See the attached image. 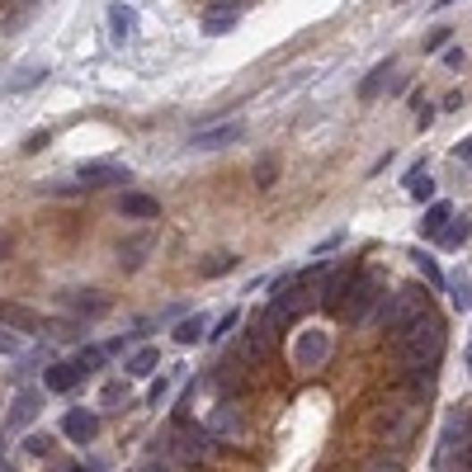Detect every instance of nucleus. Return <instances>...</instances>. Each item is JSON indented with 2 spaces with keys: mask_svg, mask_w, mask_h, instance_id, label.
I'll use <instances>...</instances> for the list:
<instances>
[{
  "mask_svg": "<svg viewBox=\"0 0 472 472\" xmlns=\"http://www.w3.org/2000/svg\"><path fill=\"white\" fill-rule=\"evenodd\" d=\"M407 194L420 198V204H426V198L434 194V180L426 175V165H411V175H407Z\"/></svg>",
  "mask_w": 472,
  "mask_h": 472,
  "instance_id": "nucleus-22",
  "label": "nucleus"
},
{
  "mask_svg": "<svg viewBox=\"0 0 472 472\" xmlns=\"http://www.w3.org/2000/svg\"><path fill=\"white\" fill-rule=\"evenodd\" d=\"M397 350H401V359H407V368L440 364V350H444V322H440L434 312H426L407 335H397Z\"/></svg>",
  "mask_w": 472,
  "mask_h": 472,
  "instance_id": "nucleus-1",
  "label": "nucleus"
},
{
  "mask_svg": "<svg viewBox=\"0 0 472 472\" xmlns=\"http://www.w3.org/2000/svg\"><path fill=\"white\" fill-rule=\"evenodd\" d=\"M156 364H161L156 350H138L123 368H128V378H151V374H156Z\"/></svg>",
  "mask_w": 472,
  "mask_h": 472,
  "instance_id": "nucleus-19",
  "label": "nucleus"
},
{
  "mask_svg": "<svg viewBox=\"0 0 472 472\" xmlns=\"http://www.w3.org/2000/svg\"><path fill=\"white\" fill-rule=\"evenodd\" d=\"M416 269H420V274H426V283H434V289H440V283H444V269L434 265V260L426 256V250H420V256H416Z\"/></svg>",
  "mask_w": 472,
  "mask_h": 472,
  "instance_id": "nucleus-25",
  "label": "nucleus"
},
{
  "mask_svg": "<svg viewBox=\"0 0 472 472\" xmlns=\"http://www.w3.org/2000/svg\"><path fill=\"white\" fill-rule=\"evenodd\" d=\"M227 331H236V312H227V316H223V322H217V331H208V335H213V341H223V335H227Z\"/></svg>",
  "mask_w": 472,
  "mask_h": 472,
  "instance_id": "nucleus-31",
  "label": "nucleus"
},
{
  "mask_svg": "<svg viewBox=\"0 0 472 472\" xmlns=\"http://www.w3.org/2000/svg\"><path fill=\"white\" fill-rule=\"evenodd\" d=\"M204 331H208L204 316H184V322L175 326V345H198V341H204Z\"/></svg>",
  "mask_w": 472,
  "mask_h": 472,
  "instance_id": "nucleus-20",
  "label": "nucleus"
},
{
  "mask_svg": "<svg viewBox=\"0 0 472 472\" xmlns=\"http://www.w3.org/2000/svg\"><path fill=\"white\" fill-rule=\"evenodd\" d=\"M274 175H279V165L269 161V156H260L256 161V184H274Z\"/></svg>",
  "mask_w": 472,
  "mask_h": 472,
  "instance_id": "nucleus-28",
  "label": "nucleus"
},
{
  "mask_svg": "<svg viewBox=\"0 0 472 472\" xmlns=\"http://www.w3.org/2000/svg\"><path fill=\"white\" fill-rule=\"evenodd\" d=\"M449 43V29H434L430 38H426V53H440V47Z\"/></svg>",
  "mask_w": 472,
  "mask_h": 472,
  "instance_id": "nucleus-29",
  "label": "nucleus"
},
{
  "mask_svg": "<svg viewBox=\"0 0 472 472\" xmlns=\"http://www.w3.org/2000/svg\"><path fill=\"white\" fill-rule=\"evenodd\" d=\"M236 14H241V10H213L208 20H204V33L223 38V33H232V29H236Z\"/></svg>",
  "mask_w": 472,
  "mask_h": 472,
  "instance_id": "nucleus-24",
  "label": "nucleus"
},
{
  "mask_svg": "<svg viewBox=\"0 0 472 472\" xmlns=\"http://www.w3.org/2000/svg\"><path fill=\"white\" fill-rule=\"evenodd\" d=\"M43 72H47V66H29V72H20V76L10 80V90H29V86H33V80H38Z\"/></svg>",
  "mask_w": 472,
  "mask_h": 472,
  "instance_id": "nucleus-27",
  "label": "nucleus"
},
{
  "mask_svg": "<svg viewBox=\"0 0 472 472\" xmlns=\"http://www.w3.org/2000/svg\"><path fill=\"white\" fill-rule=\"evenodd\" d=\"M326 269H312V274H302V279H293V283H283V289L274 293V302H269V312H265V322L269 326H289L293 316L312 302V279H322Z\"/></svg>",
  "mask_w": 472,
  "mask_h": 472,
  "instance_id": "nucleus-3",
  "label": "nucleus"
},
{
  "mask_svg": "<svg viewBox=\"0 0 472 472\" xmlns=\"http://www.w3.org/2000/svg\"><path fill=\"white\" fill-rule=\"evenodd\" d=\"M47 142H53V132H33V138L24 142V151H43Z\"/></svg>",
  "mask_w": 472,
  "mask_h": 472,
  "instance_id": "nucleus-32",
  "label": "nucleus"
},
{
  "mask_svg": "<svg viewBox=\"0 0 472 472\" xmlns=\"http://www.w3.org/2000/svg\"><path fill=\"white\" fill-rule=\"evenodd\" d=\"M354 289V274L350 269H335V274L326 279V289H322V308L326 312H345V293Z\"/></svg>",
  "mask_w": 472,
  "mask_h": 472,
  "instance_id": "nucleus-12",
  "label": "nucleus"
},
{
  "mask_svg": "<svg viewBox=\"0 0 472 472\" xmlns=\"http://www.w3.org/2000/svg\"><path fill=\"white\" fill-rule=\"evenodd\" d=\"M109 29H114V43H128L132 29H138V10L123 5V0H114L109 5Z\"/></svg>",
  "mask_w": 472,
  "mask_h": 472,
  "instance_id": "nucleus-13",
  "label": "nucleus"
},
{
  "mask_svg": "<svg viewBox=\"0 0 472 472\" xmlns=\"http://www.w3.org/2000/svg\"><path fill=\"white\" fill-rule=\"evenodd\" d=\"M62 434H66V440H72V444H90L95 440V434H99V416L95 411H66L62 416Z\"/></svg>",
  "mask_w": 472,
  "mask_h": 472,
  "instance_id": "nucleus-7",
  "label": "nucleus"
},
{
  "mask_svg": "<svg viewBox=\"0 0 472 472\" xmlns=\"http://www.w3.org/2000/svg\"><path fill=\"white\" fill-rule=\"evenodd\" d=\"M449 223H453V208H449V204H430V208H426V217H420V236L440 241Z\"/></svg>",
  "mask_w": 472,
  "mask_h": 472,
  "instance_id": "nucleus-14",
  "label": "nucleus"
},
{
  "mask_svg": "<svg viewBox=\"0 0 472 472\" xmlns=\"http://www.w3.org/2000/svg\"><path fill=\"white\" fill-rule=\"evenodd\" d=\"M33 416H38V397H33V392H20V397H14V411H10V426H5V430L29 426Z\"/></svg>",
  "mask_w": 472,
  "mask_h": 472,
  "instance_id": "nucleus-17",
  "label": "nucleus"
},
{
  "mask_svg": "<svg viewBox=\"0 0 472 472\" xmlns=\"http://www.w3.org/2000/svg\"><path fill=\"white\" fill-rule=\"evenodd\" d=\"M453 308H459V312L472 308V283L468 279H453Z\"/></svg>",
  "mask_w": 472,
  "mask_h": 472,
  "instance_id": "nucleus-26",
  "label": "nucleus"
},
{
  "mask_svg": "<svg viewBox=\"0 0 472 472\" xmlns=\"http://www.w3.org/2000/svg\"><path fill=\"white\" fill-rule=\"evenodd\" d=\"M5 472H14V468H5Z\"/></svg>",
  "mask_w": 472,
  "mask_h": 472,
  "instance_id": "nucleus-37",
  "label": "nucleus"
},
{
  "mask_svg": "<svg viewBox=\"0 0 472 472\" xmlns=\"http://www.w3.org/2000/svg\"><path fill=\"white\" fill-rule=\"evenodd\" d=\"M326 354H331V335H326V331H308V335L293 345V364H298V368H322Z\"/></svg>",
  "mask_w": 472,
  "mask_h": 472,
  "instance_id": "nucleus-5",
  "label": "nucleus"
},
{
  "mask_svg": "<svg viewBox=\"0 0 472 472\" xmlns=\"http://www.w3.org/2000/svg\"><path fill=\"white\" fill-rule=\"evenodd\" d=\"M227 269H236V256H232V250H213V256L198 265V274H204V279H217V274H227Z\"/></svg>",
  "mask_w": 472,
  "mask_h": 472,
  "instance_id": "nucleus-23",
  "label": "nucleus"
},
{
  "mask_svg": "<svg viewBox=\"0 0 472 472\" xmlns=\"http://www.w3.org/2000/svg\"><path fill=\"white\" fill-rule=\"evenodd\" d=\"M378 298H383V279H378V274H359V279H354V289H350L345 316H350V322H364L368 308H374Z\"/></svg>",
  "mask_w": 472,
  "mask_h": 472,
  "instance_id": "nucleus-4",
  "label": "nucleus"
},
{
  "mask_svg": "<svg viewBox=\"0 0 472 472\" xmlns=\"http://www.w3.org/2000/svg\"><path fill=\"white\" fill-rule=\"evenodd\" d=\"M341 241H345V232H331V236H326V241H322V246H312V256H326V250H335V246H341Z\"/></svg>",
  "mask_w": 472,
  "mask_h": 472,
  "instance_id": "nucleus-30",
  "label": "nucleus"
},
{
  "mask_svg": "<svg viewBox=\"0 0 472 472\" xmlns=\"http://www.w3.org/2000/svg\"><path fill=\"white\" fill-rule=\"evenodd\" d=\"M374 472H401V463H397V459H392V463H378Z\"/></svg>",
  "mask_w": 472,
  "mask_h": 472,
  "instance_id": "nucleus-35",
  "label": "nucleus"
},
{
  "mask_svg": "<svg viewBox=\"0 0 472 472\" xmlns=\"http://www.w3.org/2000/svg\"><path fill=\"white\" fill-rule=\"evenodd\" d=\"M453 156H459V161H472V138H468V142H459V147H453Z\"/></svg>",
  "mask_w": 472,
  "mask_h": 472,
  "instance_id": "nucleus-34",
  "label": "nucleus"
},
{
  "mask_svg": "<svg viewBox=\"0 0 472 472\" xmlns=\"http://www.w3.org/2000/svg\"><path fill=\"white\" fill-rule=\"evenodd\" d=\"M66 308H72L76 316H99L109 308V298L105 293H95V289H76L72 298H66Z\"/></svg>",
  "mask_w": 472,
  "mask_h": 472,
  "instance_id": "nucleus-15",
  "label": "nucleus"
},
{
  "mask_svg": "<svg viewBox=\"0 0 472 472\" xmlns=\"http://www.w3.org/2000/svg\"><path fill=\"white\" fill-rule=\"evenodd\" d=\"M463 62H468V57H463V47H449V53H444V66H453V72H459Z\"/></svg>",
  "mask_w": 472,
  "mask_h": 472,
  "instance_id": "nucleus-33",
  "label": "nucleus"
},
{
  "mask_svg": "<svg viewBox=\"0 0 472 472\" xmlns=\"http://www.w3.org/2000/svg\"><path fill=\"white\" fill-rule=\"evenodd\" d=\"M468 364H472V350H468Z\"/></svg>",
  "mask_w": 472,
  "mask_h": 472,
  "instance_id": "nucleus-36",
  "label": "nucleus"
},
{
  "mask_svg": "<svg viewBox=\"0 0 472 472\" xmlns=\"http://www.w3.org/2000/svg\"><path fill=\"white\" fill-rule=\"evenodd\" d=\"M434 378H440V368H434V364L411 368V397H430L434 392Z\"/></svg>",
  "mask_w": 472,
  "mask_h": 472,
  "instance_id": "nucleus-21",
  "label": "nucleus"
},
{
  "mask_svg": "<svg viewBox=\"0 0 472 472\" xmlns=\"http://www.w3.org/2000/svg\"><path fill=\"white\" fill-rule=\"evenodd\" d=\"M76 175H80V184H90V190H105V184H123V180H132V175H128V165H114V161H86Z\"/></svg>",
  "mask_w": 472,
  "mask_h": 472,
  "instance_id": "nucleus-6",
  "label": "nucleus"
},
{
  "mask_svg": "<svg viewBox=\"0 0 472 472\" xmlns=\"http://www.w3.org/2000/svg\"><path fill=\"white\" fill-rule=\"evenodd\" d=\"M468 236H472V217H468V213H453V223L444 227V236H440V241H444L449 250H459V246L468 241Z\"/></svg>",
  "mask_w": 472,
  "mask_h": 472,
  "instance_id": "nucleus-18",
  "label": "nucleus"
},
{
  "mask_svg": "<svg viewBox=\"0 0 472 472\" xmlns=\"http://www.w3.org/2000/svg\"><path fill=\"white\" fill-rule=\"evenodd\" d=\"M80 378H86V368H80L76 359H72V364H47V368H43V387H47V392H72Z\"/></svg>",
  "mask_w": 472,
  "mask_h": 472,
  "instance_id": "nucleus-8",
  "label": "nucleus"
},
{
  "mask_svg": "<svg viewBox=\"0 0 472 472\" xmlns=\"http://www.w3.org/2000/svg\"><path fill=\"white\" fill-rule=\"evenodd\" d=\"M426 312H430V293L426 289H397L392 298H383V331L407 335Z\"/></svg>",
  "mask_w": 472,
  "mask_h": 472,
  "instance_id": "nucleus-2",
  "label": "nucleus"
},
{
  "mask_svg": "<svg viewBox=\"0 0 472 472\" xmlns=\"http://www.w3.org/2000/svg\"><path fill=\"white\" fill-rule=\"evenodd\" d=\"M118 213L123 217H161V204L151 194H123L118 198Z\"/></svg>",
  "mask_w": 472,
  "mask_h": 472,
  "instance_id": "nucleus-16",
  "label": "nucleus"
},
{
  "mask_svg": "<svg viewBox=\"0 0 472 472\" xmlns=\"http://www.w3.org/2000/svg\"><path fill=\"white\" fill-rule=\"evenodd\" d=\"M392 66H397V62L387 57V62H378L374 72H368V76L359 80V105H374V99H378L387 86H392Z\"/></svg>",
  "mask_w": 472,
  "mask_h": 472,
  "instance_id": "nucleus-10",
  "label": "nucleus"
},
{
  "mask_svg": "<svg viewBox=\"0 0 472 472\" xmlns=\"http://www.w3.org/2000/svg\"><path fill=\"white\" fill-rule=\"evenodd\" d=\"M241 138V118H232V123H217V128H204V132H194V147L198 151H217V147H227V142H236Z\"/></svg>",
  "mask_w": 472,
  "mask_h": 472,
  "instance_id": "nucleus-9",
  "label": "nucleus"
},
{
  "mask_svg": "<svg viewBox=\"0 0 472 472\" xmlns=\"http://www.w3.org/2000/svg\"><path fill=\"white\" fill-rule=\"evenodd\" d=\"M269 335H274V331H269L265 316H260V322L241 335V359H246V364H260L265 354H269Z\"/></svg>",
  "mask_w": 472,
  "mask_h": 472,
  "instance_id": "nucleus-11",
  "label": "nucleus"
}]
</instances>
